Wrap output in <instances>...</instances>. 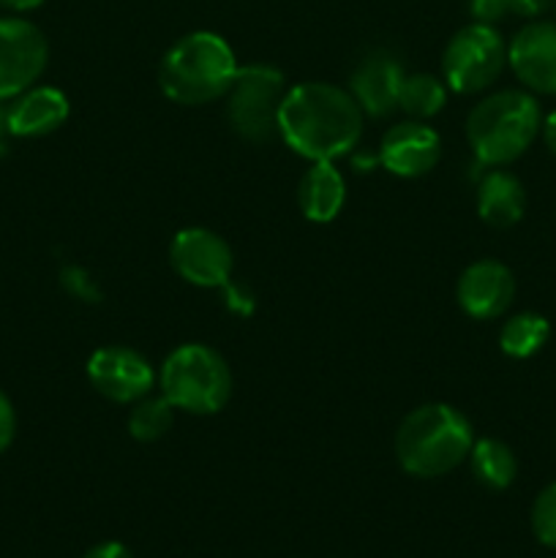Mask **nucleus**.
<instances>
[{
    "instance_id": "obj_1",
    "label": "nucleus",
    "mask_w": 556,
    "mask_h": 558,
    "mask_svg": "<svg viewBox=\"0 0 556 558\" xmlns=\"http://www.w3.org/2000/svg\"><path fill=\"white\" fill-rule=\"evenodd\" d=\"M363 109L352 93L330 82H300L289 87L278 109V136L298 156L336 161L358 147Z\"/></svg>"
},
{
    "instance_id": "obj_2",
    "label": "nucleus",
    "mask_w": 556,
    "mask_h": 558,
    "mask_svg": "<svg viewBox=\"0 0 556 558\" xmlns=\"http://www.w3.org/2000/svg\"><path fill=\"white\" fill-rule=\"evenodd\" d=\"M472 445V423L450 403H423L396 430L398 466L418 480L442 477L461 466Z\"/></svg>"
},
{
    "instance_id": "obj_3",
    "label": "nucleus",
    "mask_w": 556,
    "mask_h": 558,
    "mask_svg": "<svg viewBox=\"0 0 556 558\" xmlns=\"http://www.w3.org/2000/svg\"><path fill=\"white\" fill-rule=\"evenodd\" d=\"M238 74V58L227 38L194 31L178 38L158 65V87L180 107H205L227 96Z\"/></svg>"
},
{
    "instance_id": "obj_4",
    "label": "nucleus",
    "mask_w": 556,
    "mask_h": 558,
    "mask_svg": "<svg viewBox=\"0 0 556 558\" xmlns=\"http://www.w3.org/2000/svg\"><path fill=\"white\" fill-rule=\"evenodd\" d=\"M543 114L527 90H499L485 96L467 114V142L483 167L518 161L540 136Z\"/></svg>"
},
{
    "instance_id": "obj_5",
    "label": "nucleus",
    "mask_w": 556,
    "mask_h": 558,
    "mask_svg": "<svg viewBox=\"0 0 556 558\" xmlns=\"http://www.w3.org/2000/svg\"><path fill=\"white\" fill-rule=\"evenodd\" d=\"M161 396L178 412L218 414L234 390L232 371L216 349L205 343H183L164 360L158 371Z\"/></svg>"
},
{
    "instance_id": "obj_6",
    "label": "nucleus",
    "mask_w": 556,
    "mask_h": 558,
    "mask_svg": "<svg viewBox=\"0 0 556 558\" xmlns=\"http://www.w3.org/2000/svg\"><path fill=\"white\" fill-rule=\"evenodd\" d=\"M287 90L283 74L276 65H238V74L223 96L229 125L245 142H254V145L270 142L278 134V109H281Z\"/></svg>"
},
{
    "instance_id": "obj_7",
    "label": "nucleus",
    "mask_w": 556,
    "mask_h": 558,
    "mask_svg": "<svg viewBox=\"0 0 556 558\" xmlns=\"http://www.w3.org/2000/svg\"><path fill=\"white\" fill-rule=\"evenodd\" d=\"M507 65V44L494 25L472 22L447 41L442 52L445 85L458 96H474L494 85Z\"/></svg>"
},
{
    "instance_id": "obj_8",
    "label": "nucleus",
    "mask_w": 556,
    "mask_h": 558,
    "mask_svg": "<svg viewBox=\"0 0 556 558\" xmlns=\"http://www.w3.org/2000/svg\"><path fill=\"white\" fill-rule=\"evenodd\" d=\"M49 60V44L33 22L0 16V101H11L38 82Z\"/></svg>"
},
{
    "instance_id": "obj_9",
    "label": "nucleus",
    "mask_w": 556,
    "mask_h": 558,
    "mask_svg": "<svg viewBox=\"0 0 556 558\" xmlns=\"http://www.w3.org/2000/svg\"><path fill=\"white\" fill-rule=\"evenodd\" d=\"M169 265L191 287L221 289L232 281L234 254L213 229L185 227L169 243Z\"/></svg>"
},
{
    "instance_id": "obj_10",
    "label": "nucleus",
    "mask_w": 556,
    "mask_h": 558,
    "mask_svg": "<svg viewBox=\"0 0 556 558\" xmlns=\"http://www.w3.org/2000/svg\"><path fill=\"white\" fill-rule=\"evenodd\" d=\"M85 371L93 390L112 403H136L140 398L150 396L156 385V374L145 354L129 347L96 349Z\"/></svg>"
},
{
    "instance_id": "obj_11",
    "label": "nucleus",
    "mask_w": 556,
    "mask_h": 558,
    "mask_svg": "<svg viewBox=\"0 0 556 558\" xmlns=\"http://www.w3.org/2000/svg\"><path fill=\"white\" fill-rule=\"evenodd\" d=\"M507 65L527 90L556 96V22L523 25L507 44Z\"/></svg>"
},
{
    "instance_id": "obj_12",
    "label": "nucleus",
    "mask_w": 556,
    "mask_h": 558,
    "mask_svg": "<svg viewBox=\"0 0 556 558\" xmlns=\"http://www.w3.org/2000/svg\"><path fill=\"white\" fill-rule=\"evenodd\" d=\"M456 298L463 314L474 322H491L507 314L516 300V276L496 259H478L461 272Z\"/></svg>"
},
{
    "instance_id": "obj_13",
    "label": "nucleus",
    "mask_w": 556,
    "mask_h": 558,
    "mask_svg": "<svg viewBox=\"0 0 556 558\" xmlns=\"http://www.w3.org/2000/svg\"><path fill=\"white\" fill-rule=\"evenodd\" d=\"M442 140L423 120L396 123L379 147V163L396 178H423L439 163Z\"/></svg>"
},
{
    "instance_id": "obj_14",
    "label": "nucleus",
    "mask_w": 556,
    "mask_h": 558,
    "mask_svg": "<svg viewBox=\"0 0 556 558\" xmlns=\"http://www.w3.org/2000/svg\"><path fill=\"white\" fill-rule=\"evenodd\" d=\"M407 76L401 60L390 52H371L349 76V93L368 118H387L398 109V93Z\"/></svg>"
},
{
    "instance_id": "obj_15",
    "label": "nucleus",
    "mask_w": 556,
    "mask_h": 558,
    "mask_svg": "<svg viewBox=\"0 0 556 558\" xmlns=\"http://www.w3.org/2000/svg\"><path fill=\"white\" fill-rule=\"evenodd\" d=\"M69 98L52 85H33L9 104L11 136H47L69 120Z\"/></svg>"
},
{
    "instance_id": "obj_16",
    "label": "nucleus",
    "mask_w": 556,
    "mask_h": 558,
    "mask_svg": "<svg viewBox=\"0 0 556 558\" xmlns=\"http://www.w3.org/2000/svg\"><path fill=\"white\" fill-rule=\"evenodd\" d=\"M298 205L309 221L330 223L347 205V180L333 161H314L298 185Z\"/></svg>"
},
{
    "instance_id": "obj_17",
    "label": "nucleus",
    "mask_w": 556,
    "mask_h": 558,
    "mask_svg": "<svg viewBox=\"0 0 556 558\" xmlns=\"http://www.w3.org/2000/svg\"><path fill=\"white\" fill-rule=\"evenodd\" d=\"M527 213L523 183L507 169L494 167L478 183V216L491 229H510Z\"/></svg>"
},
{
    "instance_id": "obj_18",
    "label": "nucleus",
    "mask_w": 556,
    "mask_h": 558,
    "mask_svg": "<svg viewBox=\"0 0 556 558\" xmlns=\"http://www.w3.org/2000/svg\"><path fill=\"white\" fill-rule=\"evenodd\" d=\"M469 466L474 480L488 490H507L518 477V458L501 439H478L469 450Z\"/></svg>"
},
{
    "instance_id": "obj_19",
    "label": "nucleus",
    "mask_w": 556,
    "mask_h": 558,
    "mask_svg": "<svg viewBox=\"0 0 556 558\" xmlns=\"http://www.w3.org/2000/svg\"><path fill=\"white\" fill-rule=\"evenodd\" d=\"M551 325L543 314L523 311L510 316L499 330V349L512 360H529L548 343Z\"/></svg>"
},
{
    "instance_id": "obj_20",
    "label": "nucleus",
    "mask_w": 556,
    "mask_h": 558,
    "mask_svg": "<svg viewBox=\"0 0 556 558\" xmlns=\"http://www.w3.org/2000/svg\"><path fill=\"white\" fill-rule=\"evenodd\" d=\"M445 80L434 74H407L398 93V109L409 114V120H428L439 114L447 104Z\"/></svg>"
},
{
    "instance_id": "obj_21",
    "label": "nucleus",
    "mask_w": 556,
    "mask_h": 558,
    "mask_svg": "<svg viewBox=\"0 0 556 558\" xmlns=\"http://www.w3.org/2000/svg\"><path fill=\"white\" fill-rule=\"evenodd\" d=\"M174 412H178V409H174L164 396H145L136 403H131L125 428H129V436L134 441L150 445V441L164 439V436L172 430Z\"/></svg>"
},
{
    "instance_id": "obj_22",
    "label": "nucleus",
    "mask_w": 556,
    "mask_h": 558,
    "mask_svg": "<svg viewBox=\"0 0 556 558\" xmlns=\"http://www.w3.org/2000/svg\"><path fill=\"white\" fill-rule=\"evenodd\" d=\"M551 0H469L474 22L496 25L507 16H523V20H537L548 11Z\"/></svg>"
},
{
    "instance_id": "obj_23",
    "label": "nucleus",
    "mask_w": 556,
    "mask_h": 558,
    "mask_svg": "<svg viewBox=\"0 0 556 558\" xmlns=\"http://www.w3.org/2000/svg\"><path fill=\"white\" fill-rule=\"evenodd\" d=\"M529 523H532V534L540 545L556 550V483L545 485L537 496H534L532 512H529Z\"/></svg>"
},
{
    "instance_id": "obj_24",
    "label": "nucleus",
    "mask_w": 556,
    "mask_h": 558,
    "mask_svg": "<svg viewBox=\"0 0 556 558\" xmlns=\"http://www.w3.org/2000/svg\"><path fill=\"white\" fill-rule=\"evenodd\" d=\"M60 281H63V287L69 289L74 298L87 300V303H96L98 300L96 283H93L90 276H87L85 270H80V267H65L63 276H60Z\"/></svg>"
},
{
    "instance_id": "obj_25",
    "label": "nucleus",
    "mask_w": 556,
    "mask_h": 558,
    "mask_svg": "<svg viewBox=\"0 0 556 558\" xmlns=\"http://www.w3.org/2000/svg\"><path fill=\"white\" fill-rule=\"evenodd\" d=\"M16 436V412L11 398L0 390V456L11 447Z\"/></svg>"
},
{
    "instance_id": "obj_26",
    "label": "nucleus",
    "mask_w": 556,
    "mask_h": 558,
    "mask_svg": "<svg viewBox=\"0 0 556 558\" xmlns=\"http://www.w3.org/2000/svg\"><path fill=\"white\" fill-rule=\"evenodd\" d=\"M82 558H134V556H131V550L125 548L123 543H112V539H109V543L93 545V548Z\"/></svg>"
},
{
    "instance_id": "obj_27",
    "label": "nucleus",
    "mask_w": 556,
    "mask_h": 558,
    "mask_svg": "<svg viewBox=\"0 0 556 558\" xmlns=\"http://www.w3.org/2000/svg\"><path fill=\"white\" fill-rule=\"evenodd\" d=\"M540 134H543L545 147H548V150L556 156V109L548 114V118H543V125H540Z\"/></svg>"
},
{
    "instance_id": "obj_28",
    "label": "nucleus",
    "mask_w": 556,
    "mask_h": 558,
    "mask_svg": "<svg viewBox=\"0 0 556 558\" xmlns=\"http://www.w3.org/2000/svg\"><path fill=\"white\" fill-rule=\"evenodd\" d=\"M9 136H11L9 107H3V104H0V156H3V153L9 150Z\"/></svg>"
},
{
    "instance_id": "obj_29",
    "label": "nucleus",
    "mask_w": 556,
    "mask_h": 558,
    "mask_svg": "<svg viewBox=\"0 0 556 558\" xmlns=\"http://www.w3.org/2000/svg\"><path fill=\"white\" fill-rule=\"evenodd\" d=\"M41 3H44V0H0V5H3V9L16 11V14H22V11L38 9Z\"/></svg>"
},
{
    "instance_id": "obj_30",
    "label": "nucleus",
    "mask_w": 556,
    "mask_h": 558,
    "mask_svg": "<svg viewBox=\"0 0 556 558\" xmlns=\"http://www.w3.org/2000/svg\"><path fill=\"white\" fill-rule=\"evenodd\" d=\"M554 9H556V0H554Z\"/></svg>"
}]
</instances>
